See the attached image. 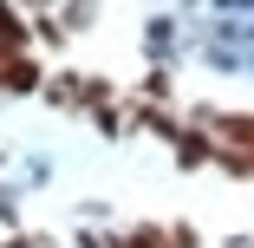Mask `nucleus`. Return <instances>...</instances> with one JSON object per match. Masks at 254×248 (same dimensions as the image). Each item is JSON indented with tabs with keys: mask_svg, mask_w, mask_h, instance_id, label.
Returning a JSON list of instances; mask_svg holds the SVG:
<instances>
[{
	"mask_svg": "<svg viewBox=\"0 0 254 248\" xmlns=\"http://www.w3.org/2000/svg\"><path fill=\"white\" fill-rule=\"evenodd\" d=\"M39 98H46V105H59V111H85V79H78V72H46Z\"/></svg>",
	"mask_w": 254,
	"mask_h": 248,
	"instance_id": "obj_3",
	"label": "nucleus"
},
{
	"mask_svg": "<svg viewBox=\"0 0 254 248\" xmlns=\"http://www.w3.org/2000/svg\"><path fill=\"white\" fill-rule=\"evenodd\" d=\"M170 144H176V170H209V164H215V137H209V124H183Z\"/></svg>",
	"mask_w": 254,
	"mask_h": 248,
	"instance_id": "obj_2",
	"label": "nucleus"
},
{
	"mask_svg": "<svg viewBox=\"0 0 254 248\" xmlns=\"http://www.w3.org/2000/svg\"><path fill=\"white\" fill-rule=\"evenodd\" d=\"M209 137H215V170L254 183V111H215Z\"/></svg>",
	"mask_w": 254,
	"mask_h": 248,
	"instance_id": "obj_1",
	"label": "nucleus"
},
{
	"mask_svg": "<svg viewBox=\"0 0 254 248\" xmlns=\"http://www.w3.org/2000/svg\"><path fill=\"white\" fill-rule=\"evenodd\" d=\"M235 248H254V242H235Z\"/></svg>",
	"mask_w": 254,
	"mask_h": 248,
	"instance_id": "obj_10",
	"label": "nucleus"
},
{
	"mask_svg": "<svg viewBox=\"0 0 254 248\" xmlns=\"http://www.w3.org/2000/svg\"><path fill=\"white\" fill-rule=\"evenodd\" d=\"M0 248H53V242H46V235H20V229H7V242H0Z\"/></svg>",
	"mask_w": 254,
	"mask_h": 248,
	"instance_id": "obj_9",
	"label": "nucleus"
},
{
	"mask_svg": "<svg viewBox=\"0 0 254 248\" xmlns=\"http://www.w3.org/2000/svg\"><path fill=\"white\" fill-rule=\"evenodd\" d=\"M137 98H150V105H170V98H176L170 66H150V72H143V85H137Z\"/></svg>",
	"mask_w": 254,
	"mask_h": 248,
	"instance_id": "obj_5",
	"label": "nucleus"
},
{
	"mask_svg": "<svg viewBox=\"0 0 254 248\" xmlns=\"http://www.w3.org/2000/svg\"><path fill=\"white\" fill-rule=\"evenodd\" d=\"M91 20H98V0H65V7H59V26L65 33H85Z\"/></svg>",
	"mask_w": 254,
	"mask_h": 248,
	"instance_id": "obj_6",
	"label": "nucleus"
},
{
	"mask_svg": "<svg viewBox=\"0 0 254 248\" xmlns=\"http://www.w3.org/2000/svg\"><path fill=\"white\" fill-rule=\"evenodd\" d=\"M0 222L20 229V196H13V189H0Z\"/></svg>",
	"mask_w": 254,
	"mask_h": 248,
	"instance_id": "obj_8",
	"label": "nucleus"
},
{
	"mask_svg": "<svg viewBox=\"0 0 254 248\" xmlns=\"http://www.w3.org/2000/svg\"><path fill=\"white\" fill-rule=\"evenodd\" d=\"M143 46H150V59H163L170 46H176V26H170V20H150V39H143Z\"/></svg>",
	"mask_w": 254,
	"mask_h": 248,
	"instance_id": "obj_7",
	"label": "nucleus"
},
{
	"mask_svg": "<svg viewBox=\"0 0 254 248\" xmlns=\"http://www.w3.org/2000/svg\"><path fill=\"white\" fill-rule=\"evenodd\" d=\"M46 85V66L33 59V53H13V66H7V79H0V91L7 98H26V91H39Z\"/></svg>",
	"mask_w": 254,
	"mask_h": 248,
	"instance_id": "obj_4",
	"label": "nucleus"
}]
</instances>
